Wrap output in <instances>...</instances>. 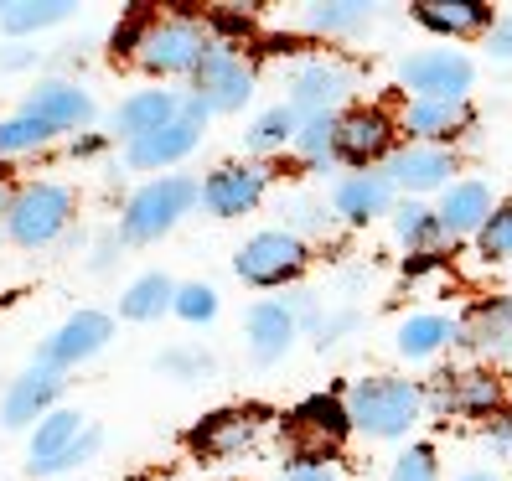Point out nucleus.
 I'll use <instances>...</instances> for the list:
<instances>
[{"mask_svg": "<svg viewBox=\"0 0 512 481\" xmlns=\"http://www.w3.org/2000/svg\"><path fill=\"white\" fill-rule=\"evenodd\" d=\"M476 68H471V57L466 52H419V57H404L399 63V83L409 88L414 99H466V88H471Z\"/></svg>", "mask_w": 512, "mask_h": 481, "instance_id": "7", "label": "nucleus"}, {"mask_svg": "<svg viewBox=\"0 0 512 481\" xmlns=\"http://www.w3.org/2000/svg\"><path fill=\"white\" fill-rule=\"evenodd\" d=\"M83 435H88V419H83L78 409H52L42 425L32 430V471L47 476V466H52L57 456H68Z\"/></svg>", "mask_w": 512, "mask_h": 481, "instance_id": "23", "label": "nucleus"}, {"mask_svg": "<svg viewBox=\"0 0 512 481\" xmlns=\"http://www.w3.org/2000/svg\"><path fill=\"white\" fill-rule=\"evenodd\" d=\"M461 342L476 352H512V300H487L461 326Z\"/></svg>", "mask_w": 512, "mask_h": 481, "instance_id": "25", "label": "nucleus"}, {"mask_svg": "<svg viewBox=\"0 0 512 481\" xmlns=\"http://www.w3.org/2000/svg\"><path fill=\"white\" fill-rule=\"evenodd\" d=\"M487 47H492V57H502V63L512 57V11H507V16L492 26V42H487Z\"/></svg>", "mask_w": 512, "mask_h": 481, "instance_id": "42", "label": "nucleus"}, {"mask_svg": "<svg viewBox=\"0 0 512 481\" xmlns=\"http://www.w3.org/2000/svg\"><path fill=\"white\" fill-rule=\"evenodd\" d=\"M497 399H502V388L487 373L450 378V388H445V409H456V414H487V409H497Z\"/></svg>", "mask_w": 512, "mask_h": 481, "instance_id": "30", "label": "nucleus"}, {"mask_svg": "<svg viewBox=\"0 0 512 481\" xmlns=\"http://www.w3.org/2000/svg\"><path fill=\"white\" fill-rule=\"evenodd\" d=\"M461 481H497L492 471H471V476H461Z\"/></svg>", "mask_w": 512, "mask_h": 481, "instance_id": "43", "label": "nucleus"}, {"mask_svg": "<svg viewBox=\"0 0 512 481\" xmlns=\"http://www.w3.org/2000/svg\"><path fill=\"white\" fill-rule=\"evenodd\" d=\"M269 192V171L264 166H244V161H233V166H218L213 176L202 182V207L213 218H244L254 213V207L264 202Z\"/></svg>", "mask_w": 512, "mask_h": 481, "instance_id": "10", "label": "nucleus"}, {"mask_svg": "<svg viewBox=\"0 0 512 481\" xmlns=\"http://www.w3.org/2000/svg\"><path fill=\"white\" fill-rule=\"evenodd\" d=\"M342 404H347L352 430H363L373 440H399V435H409L419 409H425V388L409 378H363L347 388Z\"/></svg>", "mask_w": 512, "mask_h": 481, "instance_id": "1", "label": "nucleus"}, {"mask_svg": "<svg viewBox=\"0 0 512 481\" xmlns=\"http://www.w3.org/2000/svg\"><path fill=\"white\" fill-rule=\"evenodd\" d=\"M182 109H187L182 94H171V88H145V94H130L114 109V135H125V140L156 135V130L171 125V119H182Z\"/></svg>", "mask_w": 512, "mask_h": 481, "instance_id": "18", "label": "nucleus"}, {"mask_svg": "<svg viewBox=\"0 0 512 481\" xmlns=\"http://www.w3.org/2000/svg\"><path fill=\"white\" fill-rule=\"evenodd\" d=\"M414 21L440 37H476L492 26V6H481V0H419Z\"/></svg>", "mask_w": 512, "mask_h": 481, "instance_id": "22", "label": "nucleus"}, {"mask_svg": "<svg viewBox=\"0 0 512 481\" xmlns=\"http://www.w3.org/2000/svg\"><path fill=\"white\" fill-rule=\"evenodd\" d=\"M57 130L42 125V119L32 114H11V119H0V156H26V150H42Z\"/></svg>", "mask_w": 512, "mask_h": 481, "instance_id": "34", "label": "nucleus"}, {"mask_svg": "<svg viewBox=\"0 0 512 481\" xmlns=\"http://www.w3.org/2000/svg\"><path fill=\"white\" fill-rule=\"evenodd\" d=\"M497 213V202H492V187L487 182H450L440 207H435V218H440V233L445 238H471L492 223Z\"/></svg>", "mask_w": 512, "mask_h": 481, "instance_id": "16", "label": "nucleus"}, {"mask_svg": "<svg viewBox=\"0 0 512 481\" xmlns=\"http://www.w3.org/2000/svg\"><path fill=\"white\" fill-rule=\"evenodd\" d=\"M306 238L290 233V228H264L254 233L244 249H238L233 269H238V280L244 285H259V290H275L285 280H295L300 269H306Z\"/></svg>", "mask_w": 512, "mask_h": 481, "instance_id": "6", "label": "nucleus"}, {"mask_svg": "<svg viewBox=\"0 0 512 481\" xmlns=\"http://www.w3.org/2000/svg\"><path fill=\"white\" fill-rule=\"evenodd\" d=\"M109 337H114V321H109L104 311H78V316H68V321L47 337L42 363H52V368L88 363V357H99V352L109 347Z\"/></svg>", "mask_w": 512, "mask_h": 481, "instance_id": "11", "label": "nucleus"}, {"mask_svg": "<svg viewBox=\"0 0 512 481\" xmlns=\"http://www.w3.org/2000/svg\"><path fill=\"white\" fill-rule=\"evenodd\" d=\"M249 440H254V419L249 414H213L197 430V445L207 450V456H233V450H244Z\"/></svg>", "mask_w": 512, "mask_h": 481, "instance_id": "29", "label": "nucleus"}, {"mask_svg": "<svg viewBox=\"0 0 512 481\" xmlns=\"http://www.w3.org/2000/svg\"><path fill=\"white\" fill-rule=\"evenodd\" d=\"M57 394H63V368L52 363H32L0 399V425L6 430H26V425H42V419L57 409Z\"/></svg>", "mask_w": 512, "mask_h": 481, "instance_id": "8", "label": "nucleus"}, {"mask_svg": "<svg viewBox=\"0 0 512 481\" xmlns=\"http://www.w3.org/2000/svg\"><path fill=\"white\" fill-rule=\"evenodd\" d=\"M21 114L42 119V125H52V130H78V125H88V119H94V99H88L78 83L47 78V83H37L32 94H26Z\"/></svg>", "mask_w": 512, "mask_h": 481, "instance_id": "15", "label": "nucleus"}, {"mask_svg": "<svg viewBox=\"0 0 512 481\" xmlns=\"http://www.w3.org/2000/svg\"><path fill=\"white\" fill-rule=\"evenodd\" d=\"M0 223H6V202H0Z\"/></svg>", "mask_w": 512, "mask_h": 481, "instance_id": "44", "label": "nucleus"}, {"mask_svg": "<svg viewBox=\"0 0 512 481\" xmlns=\"http://www.w3.org/2000/svg\"><path fill=\"white\" fill-rule=\"evenodd\" d=\"M171 306H176V285L161 275V269L140 275L125 295H119V316H125V321H161Z\"/></svg>", "mask_w": 512, "mask_h": 481, "instance_id": "26", "label": "nucleus"}, {"mask_svg": "<svg viewBox=\"0 0 512 481\" xmlns=\"http://www.w3.org/2000/svg\"><path fill=\"white\" fill-rule=\"evenodd\" d=\"M161 368L176 373V378H192V373H207L213 363H207V357H192V352H166V357H161Z\"/></svg>", "mask_w": 512, "mask_h": 481, "instance_id": "40", "label": "nucleus"}, {"mask_svg": "<svg viewBox=\"0 0 512 481\" xmlns=\"http://www.w3.org/2000/svg\"><path fill=\"white\" fill-rule=\"evenodd\" d=\"M295 135H300V109L295 104H275V109H264L254 125H249L244 145L254 150V156H269V150L295 145Z\"/></svg>", "mask_w": 512, "mask_h": 481, "instance_id": "27", "label": "nucleus"}, {"mask_svg": "<svg viewBox=\"0 0 512 481\" xmlns=\"http://www.w3.org/2000/svg\"><path fill=\"white\" fill-rule=\"evenodd\" d=\"M331 207H337L342 223H368V218H383L394 207V182L383 171H357V176H342L337 192H331Z\"/></svg>", "mask_w": 512, "mask_h": 481, "instance_id": "20", "label": "nucleus"}, {"mask_svg": "<svg viewBox=\"0 0 512 481\" xmlns=\"http://www.w3.org/2000/svg\"><path fill=\"white\" fill-rule=\"evenodd\" d=\"M135 63L145 73H161V78H176V73H197L202 57L213 52V37L197 16H166V21H145L135 42Z\"/></svg>", "mask_w": 512, "mask_h": 481, "instance_id": "2", "label": "nucleus"}, {"mask_svg": "<svg viewBox=\"0 0 512 481\" xmlns=\"http://www.w3.org/2000/svg\"><path fill=\"white\" fill-rule=\"evenodd\" d=\"M404 130L419 145H440L471 130V104L466 99H409L404 104Z\"/></svg>", "mask_w": 512, "mask_h": 481, "instance_id": "19", "label": "nucleus"}, {"mask_svg": "<svg viewBox=\"0 0 512 481\" xmlns=\"http://www.w3.org/2000/svg\"><path fill=\"white\" fill-rule=\"evenodd\" d=\"M461 326L450 316H435V311H419L409 321H399V352L409 357V363H425V357H435L445 342H456Z\"/></svg>", "mask_w": 512, "mask_h": 481, "instance_id": "24", "label": "nucleus"}, {"mask_svg": "<svg viewBox=\"0 0 512 481\" xmlns=\"http://www.w3.org/2000/svg\"><path fill=\"white\" fill-rule=\"evenodd\" d=\"M254 99V63L238 57V47L213 42V52L202 57V68L192 73V99H187V119L207 125L213 114H233Z\"/></svg>", "mask_w": 512, "mask_h": 481, "instance_id": "3", "label": "nucleus"}, {"mask_svg": "<svg viewBox=\"0 0 512 481\" xmlns=\"http://www.w3.org/2000/svg\"><path fill=\"white\" fill-rule=\"evenodd\" d=\"M347 94H352V73H347L342 63H326V57H316V63H300L295 78H290V104L300 109V119L331 114Z\"/></svg>", "mask_w": 512, "mask_h": 481, "instance_id": "12", "label": "nucleus"}, {"mask_svg": "<svg viewBox=\"0 0 512 481\" xmlns=\"http://www.w3.org/2000/svg\"><path fill=\"white\" fill-rule=\"evenodd\" d=\"M368 16L373 6H363V0H316V6H306L311 32H357Z\"/></svg>", "mask_w": 512, "mask_h": 481, "instance_id": "32", "label": "nucleus"}, {"mask_svg": "<svg viewBox=\"0 0 512 481\" xmlns=\"http://www.w3.org/2000/svg\"><path fill=\"white\" fill-rule=\"evenodd\" d=\"M244 332H249V352H254V363H280V357L295 347L300 321H295V311L285 306V300H259V306H249Z\"/></svg>", "mask_w": 512, "mask_h": 481, "instance_id": "17", "label": "nucleus"}, {"mask_svg": "<svg viewBox=\"0 0 512 481\" xmlns=\"http://www.w3.org/2000/svg\"><path fill=\"white\" fill-rule=\"evenodd\" d=\"M388 481H440L435 450H430V445H409L404 456L394 461V471H388Z\"/></svg>", "mask_w": 512, "mask_h": 481, "instance_id": "37", "label": "nucleus"}, {"mask_svg": "<svg viewBox=\"0 0 512 481\" xmlns=\"http://www.w3.org/2000/svg\"><path fill=\"white\" fill-rule=\"evenodd\" d=\"M290 430L311 445V456H326L352 430V419H347V404H337V399H306L290 414Z\"/></svg>", "mask_w": 512, "mask_h": 481, "instance_id": "21", "label": "nucleus"}, {"mask_svg": "<svg viewBox=\"0 0 512 481\" xmlns=\"http://www.w3.org/2000/svg\"><path fill=\"white\" fill-rule=\"evenodd\" d=\"M383 176L394 182V192H435L456 176V161L440 145H404L383 161Z\"/></svg>", "mask_w": 512, "mask_h": 481, "instance_id": "13", "label": "nucleus"}, {"mask_svg": "<svg viewBox=\"0 0 512 481\" xmlns=\"http://www.w3.org/2000/svg\"><path fill=\"white\" fill-rule=\"evenodd\" d=\"M197 140H202V125H197V119H187V109H182V119H171L166 130L140 135V140H125V161H130L135 171H161V166L187 161L192 150H197Z\"/></svg>", "mask_w": 512, "mask_h": 481, "instance_id": "14", "label": "nucleus"}, {"mask_svg": "<svg viewBox=\"0 0 512 481\" xmlns=\"http://www.w3.org/2000/svg\"><path fill=\"white\" fill-rule=\"evenodd\" d=\"M285 481H342V471H337L331 456H311V450H300L295 461H285Z\"/></svg>", "mask_w": 512, "mask_h": 481, "instance_id": "38", "label": "nucleus"}, {"mask_svg": "<svg viewBox=\"0 0 512 481\" xmlns=\"http://www.w3.org/2000/svg\"><path fill=\"white\" fill-rule=\"evenodd\" d=\"M295 218V223H306V228H316L321 218H326V207H316V202H306V197H290V202H280V218Z\"/></svg>", "mask_w": 512, "mask_h": 481, "instance_id": "41", "label": "nucleus"}, {"mask_svg": "<svg viewBox=\"0 0 512 481\" xmlns=\"http://www.w3.org/2000/svg\"><path fill=\"white\" fill-rule=\"evenodd\" d=\"M394 156V119L383 109H347L337 114V161L373 171V161Z\"/></svg>", "mask_w": 512, "mask_h": 481, "instance_id": "9", "label": "nucleus"}, {"mask_svg": "<svg viewBox=\"0 0 512 481\" xmlns=\"http://www.w3.org/2000/svg\"><path fill=\"white\" fill-rule=\"evenodd\" d=\"M68 0H16V6H0V26L11 37H26V32H42V26H57L68 21Z\"/></svg>", "mask_w": 512, "mask_h": 481, "instance_id": "28", "label": "nucleus"}, {"mask_svg": "<svg viewBox=\"0 0 512 481\" xmlns=\"http://www.w3.org/2000/svg\"><path fill=\"white\" fill-rule=\"evenodd\" d=\"M197 202H202V182H192V176H156V182H145V187L125 202L119 233H125L130 244H150V238L171 233Z\"/></svg>", "mask_w": 512, "mask_h": 481, "instance_id": "4", "label": "nucleus"}, {"mask_svg": "<svg viewBox=\"0 0 512 481\" xmlns=\"http://www.w3.org/2000/svg\"><path fill=\"white\" fill-rule=\"evenodd\" d=\"M73 223V192L57 182H32L6 202V233L21 249H47Z\"/></svg>", "mask_w": 512, "mask_h": 481, "instance_id": "5", "label": "nucleus"}, {"mask_svg": "<svg viewBox=\"0 0 512 481\" xmlns=\"http://www.w3.org/2000/svg\"><path fill=\"white\" fill-rule=\"evenodd\" d=\"M295 150H300V161H311V166L337 161V114H311V119H300Z\"/></svg>", "mask_w": 512, "mask_h": 481, "instance_id": "31", "label": "nucleus"}, {"mask_svg": "<svg viewBox=\"0 0 512 481\" xmlns=\"http://www.w3.org/2000/svg\"><path fill=\"white\" fill-rule=\"evenodd\" d=\"M182 321H192V326H202V321H213L218 316V290L213 285H176V306H171Z\"/></svg>", "mask_w": 512, "mask_h": 481, "instance_id": "35", "label": "nucleus"}, {"mask_svg": "<svg viewBox=\"0 0 512 481\" xmlns=\"http://www.w3.org/2000/svg\"><path fill=\"white\" fill-rule=\"evenodd\" d=\"M394 238L409 244V249H430L435 238H445V233H440V218L430 213L425 202H399L394 207Z\"/></svg>", "mask_w": 512, "mask_h": 481, "instance_id": "33", "label": "nucleus"}, {"mask_svg": "<svg viewBox=\"0 0 512 481\" xmlns=\"http://www.w3.org/2000/svg\"><path fill=\"white\" fill-rule=\"evenodd\" d=\"M476 244H481V254H487V259H512V202L497 207L492 223L476 233Z\"/></svg>", "mask_w": 512, "mask_h": 481, "instance_id": "36", "label": "nucleus"}, {"mask_svg": "<svg viewBox=\"0 0 512 481\" xmlns=\"http://www.w3.org/2000/svg\"><path fill=\"white\" fill-rule=\"evenodd\" d=\"M94 450H99V430H88V435H83V440H78V445L68 450V456H57V461L47 466V476H57V471H68V466H83L88 456H94Z\"/></svg>", "mask_w": 512, "mask_h": 481, "instance_id": "39", "label": "nucleus"}]
</instances>
